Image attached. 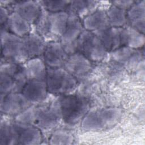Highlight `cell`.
<instances>
[{"instance_id": "obj_1", "label": "cell", "mask_w": 145, "mask_h": 145, "mask_svg": "<svg viewBox=\"0 0 145 145\" xmlns=\"http://www.w3.org/2000/svg\"><path fill=\"white\" fill-rule=\"evenodd\" d=\"M62 119L59 100L38 106H31L16 116L15 121L31 124L41 131L56 127Z\"/></svg>"}, {"instance_id": "obj_2", "label": "cell", "mask_w": 145, "mask_h": 145, "mask_svg": "<svg viewBox=\"0 0 145 145\" xmlns=\"http://www.w3.org/2000/svg\"><path fill=\"white\" fill-rule=\"evenodd\" d=\"M68 16L67 11L50 12L41 7L40 14L35 23L36 33L49 42L60 40L65 30Z\"/></svg>"}, {"instance_id": "obj_3", "label": "cell", "mask_w": 145, "mask_h": 145, "mask_svg": "<svg viewBox=\"0 0 145 145\" xmlns=\"http://www.w3.org/2000/svg\"><path fill=\"white\" fill-rule=\"evenodd\" d=\"M28 81L23 63L5 62L0 68L1 93L21 92Z\"/></svg>"}, {"instance_id": "obj_4", "label": "cell", "mask_w": 145, "mask_h": 145, "mask_svg": "<svg viewBox=\"0 0 145 145\" xmlns=\"http://www.w3.org/2000/svg\"><path fill=\"white\" fill-rule=\"evenodd\" d=\"M79 53L90 61L104 59L108 52L99 38L92 32L83 30L71 45L69 54Z\"/></svg>"}, {"instance_id": "obj_5", "label": "cell", "mask_w": 145, "mask_h": 145, "mask_svg": "<svg viewBox=\"0 0 145 145\" xmlns=\"http://www.w3.org/2000/svg\"><path fill=\"white\" fill-rule=\"evenodd\" d=\"M45 81L48 91L57 95L72 93L77 86V79L63 67H47Z\"/></svg>"}, {"instance_id": "obj_6", "label": "cell", "mask_w": 145, "mask_h": 145, "mask_svg": "<svg viewBox=\"0 0 145 145\" xmlns=\"http://www.w3.org/2000/svg\"><path fill=\"white\" fill-rule=\"evenodd\" d=\"M62 120L67 124L74 125L84 118L89 105L86 98L75 94L63 95L59 100Z\"/></svg>"}, {"instance_id": "obj_7", "label": "cell", "mask_w": 145, "mask_h": 145, "mask_svg": "<svg viewBox=\"0 0 145 145\" xmlns=\"http://www.w3.org/2000/svg\"><path fill=\"white\" fill-rule=\"evenodd\" d=\"M1 57L5 62L23 63L28 60L23 37L1 29Z\"/></svg>"}, {"instance_id": "obj_8", "label": "cell", "mask_w": 145, "mask_h": 145, "mask_svg": "<svg viewBox=\"0 0 145 145\" xmlns=\"http://www.w3.org/2000/svg\"><path fill=\"white\" fill-rule=\"evenodd\" d=\"M12 145H35L40 144L42 139L41 131L31 124L15 121L10 123Z\"/></svg>"}, {"instance_id": "obj_9", "label": "cell", "mask_w": 145, "mask_h": 145, "mask_svg": "<svg viewBox=\"0 0 145 145\" xmlns=\"http://www.w3.org/2000/svg\"><path fill=\"white\" fill-rule=\"evenodd\" d=\"M32 104L22 92L1 93V113L17 116L31 106Z\"/></svg>"}, {"instance_id": "obj_10", "label": "cell", "mask_w": 145, "mask_h": 145, "mask_svg": "<svg viewBox=\"0 0 145 145\" xmlns=\"http://www.w3.org/2000/svg\"><path fill=\"white\" fill-rule=\"evenodd\" d=\"M69 55L60 41H52L46 43L42 59L48 67H63Z\"/></svg>"}, {"instance_id": "obj_11", "label": "cell", "mask_w": 145, "mask_h": 145, "mask_svg": "<svg viewBox=\"0 0 145 145\" xmlns=\"http://www.w3.org/2000/svg\"><path fill=\"white\" fill-rule=\"evenodd\" d=\"M67 12L69 16L66 27L59 40L69 54L71 45L83 31V26L81 19L78 15L71 12Z\"/></svg>"}, {"instance_id": "obj_12", "label": "cell", "mask_w": 145, "mask_h": 145, "mask_svg": "<svg viewBox=\"0 0 145 145\" xmlns=\"http://www.w3.org/2000/svg\"><path fill=\"white\" fill-rule=\"evenodd\" d=\"M119 112L117 109H106L101 112L91 113L86 116L83 120V127L86 129H97L115 121Z\"/></svg>"}, {"instance_id": "obj_13", "label": "cell", "mask_w": 145, "mask_h": 145, "mask_svg": "<svg viewBox=\"0 0 145 145\" xmlns=\"http://www.w3.org/2000/svg\"><path fill=\"white\" fill-rule=\"evenodd\" d=\"M63 67L76 79L85 76L91 68V61L79 53L69 55Z\"/></svg>"}, {"instance_id": "obj_14", "label": "cell", "mask_w": 145, "mask_h": 145, "mask_svg": "<svg viewBox=\"0 0 145 145\" xmlns=\"http://www.w3.org/2000/svg\"><path fill=\"white\" fill-rule=\"evenodd\" d=\"M45 80H28L24 85L22 93L31 104L43 101L48 92Z\"/></svg>"}, {"instance_id": "obj_15", "label": "cell", "mask_w": 145, "mask_h": 145, "mask_svg": "<svg viewBox=\"0 0 145 145\" xmlns=\"http://www.w3.org/2000/svg\"><path fill=\"white\" fill-rule=\"evenodd\" d=\"M14 11L30 24L35 23L39 18L41 6L39 1H21L14 2Z\"/></svg>"}, {"instance_id": "obj_16", "label": "cell", "mask_w": 145, "mask_h": 145, "mask_svg": "<svg viewBox=\"0 0 145 145\" xmlns=\"http://www.w3.org/2000/svg\"><path fill=\"white\" fill-rule=\"evenodd\" d=\"M120 28L109 27L93 33L99 38L107 52H113L121 47Z\"/></svg>"}, {"instance_id": "obj_17", "label": "cell", "mask_w": 145, "mask_h": 145, "mask_svg": "<svg viewBox=\"0 0 145 145\" xmlns=\"http://www.w3.org/2000/svg\"><path fill=\"white\" fill-rule=\"evenodd\" d=\"M1 29L23 37L30 33L31 24L18 13L12 11L10 13L6 23L1 26Z\"/></svg>"}, {"instance_id": "obj_18", "label": "cell", "mask_w": 145, "mask_h": 145, "mask_svg": "<svg viewBox=\"0 0 145 145\" xmlns=\"http://www.w3.org/2000/svg\"><path fill=\"white\" fill-rule=\"evenodd\" d=\"M28 60L43 54L46 43L37 33H29L23 37Z\"/></svg>"}, {"instance_id": "obj_19", "label": "cell", "mask_w": 145, "mask_h": 145, "mask_svg": "<svg viewBox=\"0 0 145 145\" xmlns=\"http://www.w3.org/2000/svg\"><path fill=\"white\" fill-rule=\"evenodd\" d=\"M144 1H136L127 10V22L130 26L144 34Z\"/></svg>"}, {"instance_id": "obj_20", "label": "cell", "mask_w": 145, "mask_h": 145, "mask_svg": "<svg viewBox=\"0 0 145 145\" xmlns=\"http://www.w3.org/2000/svg\"><path fill=\"white\" fill-rule=\"evenodd\" d=\"M82 24L85 30L92 32L110 27L106 12L101 10H96L85 16Z\"/></svg>"}, {"instance_id": "obj_21", "label": "cell", "mask_w": 145, "mask_h": 145, "mask_svg": "<svg viewBox=\"0 0 145 145\" xmlns=\"http://www.w3.org/2000/svg\"><path fill=\"white\" fill-rule=\"evenodd\" d=\"M28 80H45L47 67L42 59L39 57L31 58L23 63Z\"/></svg>"}, {"instance_id": "obj_22", "label": "cell", "mask_w": 145, "mask_h": 145, "mask_svg": "<svg viewBox=\"0 0 145 145\" xmlns=\"http://www.w3.org/2000/svg\"><path fill=\"white\" fill-rule=\"evenodd\" d=\"M144 42V34L131 27H121V46H127L131 49H138L143 46Z\"/></svg>"}, {"instance_id": "obj_23", "label": "cell", "mask_w": 145, "mask_h": 145, "mask_svg": "<svg viewBox=\"0 0 145 145\" xmlns=\"http://www.w3.org/2000/svg\"><path fill=\"white\" fill-rule=\"evenodd\" d=\"M99 2L95 1H72L67 11L71 12L78 15L80 19L96 11Z\"/></svg>"}, {"instance_id": "obj_24", "label": "cell", "mask_w": 145, "mask_h": 145, "mask_svg": "<svg viewBox=\"0 0 145 145\" xmlns=\"http://www.w3.org/2000/svg\"><path fill=\"white\" fill-rule=\"evenodd\" d=\"M127 10L118 7L114 5L111 6L106 11L109 25L113 27H123L127 23Z\"/></svg>"}, {"instance_id": "obj_25", "label": "cell", "mask_w": 145, "mask_h": 145, "mask_svg": "<svg viewBox=\"0 0 145 145\" xmlns=\"http://www.w3.org/2000/svg\"><path fill=\"white\" fill-rule=\"evenodd\" d=\"M42 7L50 12L67 11L70 1H39Z\"/></svg>"}, {"instance_id": "obj_26", "label": "cell", "mask_w": 145, "mask_h": 145, "mask_svg": "<svg viewBox=\"0 0 145 145\" xmlns=\"http://www.w3.org/2000/svg\"><path fill=\"white\" fill-rule=\"evenodd\" d=\"M72 140V135L65 131H57L52 135L50 144H70Z\"/></svg>"}, {"instance_id": "obj_27", "label": "cell", "mask_w": 145, "mask_h": 145, "mask_svg": "<svg viewBox=\"0 0 145 145\" xmlns=\"http://www.w3.org/2000/svg\"><path fill=\"white\" fill-rule=\"evenodd\" d=\"M135 1H113V5L120 7L121 8L127 10L135 2Z\"/></svg>"}, {"instance_id": "obj_28", "label": "cell", "mask_w": 145, "mask_h": 145, "mask_svg": "<svg viewBox=\"0 0 145 145\" xmlns=\"http://www.w3.org/2000/svg\"><path fill=\"white\" fill-rule=\"evenodd\" d=\"M10 13H8L7 10L5 7L1 6L0 7V18H1V26L4 25L8 18Z\"/></svg>"}]
</instances>
